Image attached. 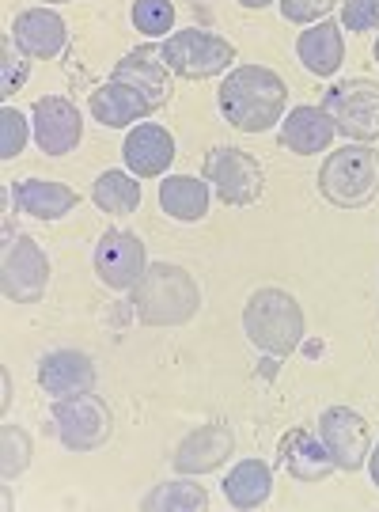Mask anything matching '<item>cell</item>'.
I'll use <instances>...</instances> for the list:
<instances>
[{"label": "cell", "instance_id": "obj_1", "mask_svg": "<svg viewBox=\"0 0 379 512\" xmlns=\"http://www.w3.org/2000/svg\"><path fill=\"white\" fill-rule=\"evenodd\" d=\"M217 107L228 118V126L239 133H266L281 126L289 107V84L266 65H239L228 69L217 92Z\"/></svg>", "mask_w": 379, "mask_h": 512}, {"label": "cell", "instance_id": "obj_2", "mask_svg": "<svg viewBox=\"0 0 379 512\" xmlns=\"http://www.w3.org/2000/svg\"><path fill=\"white\" fill-rule=\"evenodd\" d=\"M133 315L148 327H182L201 308V285L175 262H148L145 277L129 289Z\"/></svg>", "mask_w": 379, "mask_h": 512}, {"label": "cell", "instance_id": "obj_3", "mask_svg": "<svg viewBox=\"0 0 379 512\" xmlns=\"http://www.w3.org/2000/svg\"><path fill=\"white\" fill-rule=\"evenodd\" d=\"M243 334L270 357H289L304 342V308L285 289H258L243 304Z\"/></svg>", "mask_w": 379, "mask_h": 512}, {"label": "cell", "instance_id": "obj_4", "mask_svg": "<svg viewBox=\"0 0 379 512\" xmlns=\"http://www.w3.org/2000/svg\"><path fill=\"white\" fill-rule=\"evenodd\" d=\"M319 194L338 209H361L372 202L379 194V148L345 141L338 152H326Z\"/></svg>", "mask_w": 379, "mask_h": 512}, {"label": "cell", "instance_id": "obj_5", "mask_svg": "<svg viewBox=\"0 0 379 512\" xmlns=\"http://www.w3.org/2000/svg\"><path fill=\"white\" fill-rule=\"evenodd\" d=\"M160 57L167 69L182 80H209V76L228 73L235 61V46L224 35L201 31V27H186V31H171L160 42Z\"/></svg>", "mask_w": 379, "mask_h": 512}, {"label": "cell", "instance_id": "obj_6", "mask_svg": "<svg viewBox=\"0 0 379 512\" xmlns=\"http://www.w3.org/2000/svg\"><path fill=\"white\" fill-rule=\"evenodd\" d=\"M54 429L69 452H99L114 437V414L95 391L54 399Z\"/></svg>", "mask_w": 379, "mask_h": 512}, {"label": "cell", "instance_id": "obj_7", "mask_svg": "<svg viewBox=\"0 0 379 512\" xmlns=\"http://www.w3.org/2000/svg\"><path fill=\"white\" fill-rule=\"evenodd\" d=\"M323 110L330 114L334 129L342 133L345 141L357 145H372L379 141V84L376 80H342L334 84L323 99Z\"/></svg>", "mask_w": 379, "mask_h": 512}, {"label": "cell", "instance_id": "obj_8", "mask_svg": "<svg viewBox=\"0 0 379 512\" xmlns=\"http://www.w3.org/2000/svg\"><path fill=\"white\" fill-rule=\"evenodd\" d=\"M201 179L213 186L224 205H235V209H247L254 205L262 194H266V175H262V164L254 160L251 152L232 145H217L209 156H205V171Z\"/></svg>", "mask_w": 379, "mask_h": 512}, {"label": "cell", "instance_id": "obj_9", "mask_svg": "<svg viewBox=\"0 0 379 512\" xmlns=\"http://www.w3.org/2000/svg\"><path fill=\"white\" fill-rule=\"evenodd\" d=\"M50 285V255L35 236H8L0 255V289L12 304H38Z\"/></svg>", "mask_w": 379, "mask_h": 512}, {"label": "cell", "instance_id": "obj_10", "mask_svg": "<svg viewBox=\"0 0 379 512\" xmlns=\"http://www.w3.org/2000/svg\"><path fill=\"white\" fill-rule=\"evenodd\" d=\"M95 277L114 289V293H129L148 270V251L145 239L126 228H110L107 236L95 243Z\"/></svg>", "mask_w": 379, "mask_h": 512}, {"label": "cell", "instance_id": "obj_11", "mask_svg": "<svg viewBox=\"0 0 379 512\" xmlns=\"http://www.w3.org/2000/svg\"><path fill=\"white\" fill-rule=\"evenodd\" d=\"M319 437H323L326 452L334 459L338 471H361L368 467V456H372V429L368 421L349 410V406H330L319 414Z\"/></svg>", "mask_w": 379, "mask_h": 512}, {"label": "cell", "instance_id": "obj_12", "mask_svg": "<svg viewBox=\"0 0 379 512\" xmlns=\"http://www.w3.org/2000/svg\"><path fill=\"white\" fill-rule=\"evenodd\" d=\"M31 129H35V145L46 156H69L84 141V114L65 95H42L31 107Z\"/></svg>", "mask_w": 379, "mask_h": 512}, {"label": "cell", "instance_id": "obj_13", "mask_svg": "<svg viewBox=\"0 0 379 512\" xmlns=\"http://www.w3.org/2000/svg\"><path fill=\"white\" fill-rule=\"evenodd\" d=\"M122 160H126V171H133L137 179H163L171 171V164H175V137H171V129L156 126V122H137L126 133Z\"/></svg>", "mask_w": 379, "mask_h": 512}, {"label": "cell", "instance_id": "obj_14", "mask_svg": "<svg viewBox=\"0 0 379 512\" xmlns=\"http://www.w3.org/2000/svg\"><path fill=\"white\" fill-rule=\"evenodd\" d=\"M232 452H235V433L228 425H220V421H209V425H198L175 448V471L190 478L209 475V471H220Z\"/></svg>", "mask_w": 379, "mask_h": 512}, {"label": "cell", "instance_id": "obj_15", "mask_svg": "<svg viewBox=\"0 0 379 512\" xmlns=\"http://www.w3.org/2000/svg\"><path fill=\"white\" fill-rule=\"evenodd\" d=\"M8 31H12L19 50L31 61H50V57H57L69 46V23L57 16L54 8H46V4L19 12Z\"/></svg>", "mask_w": 379, "mask_h": 512}, {"label": "cell", "instance_id": "obj_16", "mask_svg": "<svg viewBox=\"0 0 379 512\" xmlns=\"http://www.w3.org/2000/svg\"><path fill=\"white\" fill-rule=\"evenodd\" d=\"M38 387L50 399H69L80 391H95V365L88 353L76 349H54L38 361Z\"/></svg>", "mask_w": 379, "mask_h": 512}, {"label": "cell", "instance_id": "obj_17", "mask_svg": "<svg viewBox=\"0 0 379 512\" xmlns=\"http://www.w3.org/2000/svg\"><path fill=\"white\" fill-rule=\"evenodd\" d=\"M88 110L103 129H129V126H137L141 118H148L156 107H152L133 84H122V80L110 76L107 84H99V88L91 92Z\"/></svg>", "mask_w": 379, "mask_h": 512}, {"label": "cell", "instance_id": "obj_18", "mask_svg": "<svg viewBox=\"0 0 379 512\" xmlns=\"http://www.w3.org/2000/svg\"><path fill=\"white\" fill-rule=\"evenodd\" d=\"M110 76L122 80V84H133L156 110H160L163 103L171 99V92H175V88H171V69H167V61L160 57V46H156V50H152V46H141V50L126 54L114 65Z\"/></svg>", "mask_w": 379, "mask_h": 512}, {"label": "cell", "instance_id": "obj_19", "mask_svg": "<svg viewBox=\"0 0 379 512\" xmlns=\"http://www.w3.org/2000/svg\"><path fill=\"white\" fill-rule=\"evenodd\" d=\"M277 456H281V467L296 482H323V478H330L338 471L330 452H326L323 437L311 433V429H289L281 437V444H277Z\"/></svg>", "mask_w": 379, "mask_h": 512}, {"label": "cell", "instance_id": "obj_20", "mask_svg": "<svg viewBox=\"0 0 379 512\" xmlns=\"http://www.w3.org/2000/svg\"><path fill=\"white\" fill-rule=\"evenodd\" d=\"M277 137H281V145L296 152V156H319L330 148V141L338 137V129L330 122V114L323 107H292L285 118H281V126H277Z\"/></svg>", "mask_w": 379, "mask_h": 512}, {"label": "cell", "instance_id": "obj_21", "mask_svg": "<svg viewBox=\"0 0 379 512\" xmlns=\"http://www.w3.org/2000/svg\"><path fill=\"white\" fill-rule=\"evenodd\" d=\"M8 198L16 202L19 213L35 220H61L76 213L80 194L73 186L57 183V179H19L16 186H8Z\"/></svg>", "mask_w": 379, "mask_h": 512}, {"label": "cell", "instance_id": "obj_22", "mask_svg": "<svg viewBox=\"0 0 379 512\" xmlns=\"http://www.w3.org/2000/svg\"><path fill=\"white\" fill-rule=\"evenodd\" d=\"M296 57H300V65H304L311 76H319V80L334 76L345 61L342 23H334V19L311 23L304 35L296 38Z\"/></svg>", "mask_w": 379, "mask_h": 512}, {"label": "cell", "instance_id": "obj_23", "mask_svg": "<svg viewBox=\"0 0 379 512\" xmlns=\"http://www.w3.org/2000/svg\"><path fill=\"white\" fill-rule=\"evenodd\" d=\"M209 198H213V186L198 175H163L160 209L171 220H182V224L205 220L209 217Z\"/></svg>", "mask_w": 379, "mask_h": 512}, {"label": "cell", "instance_id": "obj_24", "mask_svg": "<svg viewBox=\"0 0 379 512\" xmlns=\"http://www.w3.org/2000/svg\"><path fill=\"white\" fill-rule=\"evenodd\" d=\"M224 501L232 505V509H262L273 494V471L270 463H262V459H239L232 471L224 475Z\"/></svg>", "mask_w": 379, "mask_h": 512}, {"label": "cell", "instance_id": "obj_25", "mask_svg": "<svg viewBox=\"0 0 379 512\" xmlns=\"http://www.w3.org/2000/svg\"><path fill=\"white\" fill-rule=\"evenodd\" d=\"M91 202L99 205V213L129 217L141 205V183L133 171H103L91 186Z\"/></svg>", "mask_w": 379, "mask_h": 512}, {"label": "cell", "instance_id": "obj_26", "mask_svg": "<svg viewBox=\"0 0 379 512\" xmlns=\"http://www.w3.org/2000/svg\"><path fill=\"white\" fill-rule=\"evenodd\" d=\"M145 509L148 512H156V509L201 512V509H209V494H205V486L190 482V475H182V478H175V482L156 486V490L145 497Z\"/></svg>", "mask_w": 379, "mask_h": 512}, {"label": "cell", "instance_id": "obj_27", "mask_svg": "<svg viewBox=\"0 0 379 512\" xmlns=\"http://www.w3.org/2000/svg\"><path fill=\"white\" fill-rule=\"evenodd\" d=\"M31 452L35 448H31L27 429L4 421V429H0V475H4V482H12V478H19L31 467Z\"/></svg>", "mask_w": 379, "mask_h": 512}, {"label": "cell", "instance_id": "obj_28", "mask_svg": "<svg viewBox=\"0 0 379 512\" xmlns=\"http://www.w3.org/2000/svg\"><path fill=\"white\" fill-rule=\"evenodd\" d=\"M27 73H31V57L19 50L12 31H4V38H0V99L4 103L27 84Z\"/></svg>", "mask_w": 379, "mask_h": 512}, {"label": "cell", "instance_id": "obj_29", "mask_svg": "<svg viewBox=\"0 0 379 512\" xmlns=\"http://www.w3.org/2000/svg\"><path fill=\"white\" fill-rule=\"evenodd\" d=\"M133 27L141 35L152 38H167L171 27H175V4L171 0H133Z\"/></svg>", "mask_w": 379, "mask_h": 512}, {"label": "cell", "instance_id": "obj_30", "mask_svg": "<svg viewBox=\"0 0 379 512\" xmlns=\"http://www.w3.org/2000/svg\"><path fill=\"white\" fill-rule=\"evenodd\" d=\"M31 133H35L31 122H27L12 103H4V110H0V160L12 164L19 152L27 148V137H31Z\"/></svg>", "mask_w": 379, "mask_h": 512}, {"label": "cell", "instance_id": "obj_31", "mask_svg": "<svg viewBox=\"0 0 379 512\" xmlns=\"http://www.w3.org/2000/svg\"><path fill=\"white\" fill-rule=\"evenodd\" d=\"M379 27V0H345L342 4V31L368 35Z\"/></svg>", "mask_w": 379, "mask_h": 512}, {"label": "cell", "instance_id": "obj_32", "mask_svg": "<svg viewBox=\"0 0 379 512\" xmlns=\"http://www.w3.org/2000/svg\"><path fill=\"white\" fill-rule=\"evenodd\" d=\"M277 4H281V16L289 19V23H300V27L319 23L334 8V0H277Z\"/></svg>", "mask_w": 379, "mask_h": 512}, {"label": "cell", "instance_id": "obj_33", "mask_svg": "<svg viewBox=\"0 0 379 512\" xmlns=\"http://www.w3.org/2000/svg\"><path fill=\"white\" fill-rule=\"evenodd\" d=\"M8 406H12V376L0 372V414H8Z\"/></svg>", "mask_w": 379, "mask_h": 512}, {"label": "cell", "instance_id": "obj_34", "mask_svg": "<svg viewBox=\"0 0 379 512\" xmlns=\"http://www.w3.org/2000/svg\"><path fill=\"white\" fill-rule=\"evenodd\" d=\"M368 475H372V486L379 490V444L372 448V456H368Z\"/></svg>", "mask_w": 379, "mask_h": 512}, {"label": "cell", "instance_id": "obj_35", "mask_svg": "<svg viewBox=\"0 0 379 512\" xmlns=\"http://www.w3.org/2000/svg\"><path fill=\"white\" fill-rule=\"evenodd\" d=\"M243 8H251V12H262V8H270L273 0H239Z\"/></svg>", "mask_w": 379, "mask_h": 512}, {"label": "cell", "instance_id": "obj_36", "mask_svg": "<svg viewBox=\"0 0 379 512\" xmlns=\"http://www.w3.org/2000/svg\"><path fill=\"white\" fill-rule=\"evenodd\" d=\"M42 4H69V0H42Z\"/></svg>", "mask_w": 379, "mask_h": 512}, {"label": "cell", "instance_id": "obj_37", "mask_svg": "<svg viewBox=\"0 0 379 512\" xmlns=\"http://www.w3.org/2000/svg\"><path fill=\"white\" fill-rule=\"evenodd\" d=\"M372 54H376V65H379V42H376V50H372Z\"/></svg>", "mask_w": 379, "mask_h": 512}]
</instances>
